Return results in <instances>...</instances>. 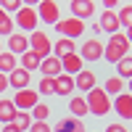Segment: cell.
I'll return each mask as SVG.
<instances>
[{"label":"cell","mask_w":132,"mask_h":132,"mask_svg":"<svg viewBox=\"0 0 132 132\" xmlns=\"http://www.w3.org/2000/svg\"><path fill=\"white\" fill-rule=\"evenodd\" d=\"M13 124L19 127V132H29V127L35 124V119H32V114H29V111H19Z\"/></svg>","instance_id":"26"},{"label":"cell","mask_w":132,"mask_h":132,"mask_svg":"<svg viewBox=\"0 0 132 132\" xmlns=\"http://www.w3.org/2000/svg\"><path fill=\"white\" fill-rule=\"evenodd\" d=\"M116 77H122V79H132V56H124L122 61L116 63Z\"/></svg>","instance_id":"24"},{"label":"cell","mask_w":132,"mask_h":132,"mask_svg":"<svg viewBox=\"0 0 132 132\" xmlns=\"http://www.w3.org/2000/svg\"><path fill=\"white\" fill-rule=\"evenodd\" d=\"M103 90H106V95H122L124 93V79L122 77H108V79L103 82Z\"/></svg>","instance_id":"22"},{"label":"cell","mask_w":132,"mask_h":132,"mask_svg":"<svg viewBox=\"0 0 132 132\" xmlns=\"http://www.w3.org/2000/svg\"><path fill=\"white\" fill-rule=\"evenodd\" d=\"M77 90L74 87V77L71 74H58L56 77V95H71Z\"/></svg>","instance_id":"19"},{"label":"cell","mask_w":132,"mask_h":132,"mask_svg":"<svg viewBox=\"0 0 132 132\" xmlns=\"http://www.w3.org/2000/svg\"><path fill=\"white\" fill-rule=\"evenodd\" d=\"M58 32L61 37H66V40H77V37H82V32H87V27H85V21H79V19H61L56 27H53Z\"/></svg>","instance_id":"3"},{"label":"cell","mask_w":132,"mask_h":132,"mask_svg":"<svg viewBox=\"0 0 132 132\" xmlns=\"http://www.w3.org/2000/svg\"><path fill=\"white\" fill-rule=\"evenodd\" d=\"M40 63H42V58L37 56V53H32V50H27L24 56H21V69H27L29 74H32V71H37V69H40Z\"/></svg>","instance_id":"23"},{"label":"cell","mask_w":132,"mask_h":132,"mask_svg":"<svg viewBox=\"0 0 132 132\" xmlns=\"http://www.w3.org/2000/svg\"><path fill=\"white\" fill-rule=\"evenodd\" d=\"M29 50L37 53V56L45 61L48 56H53V42H50V37L45 32H32L29 35Z\"/></svg>","instance_id":"5"},{"label":"cell","mask_w":132,"mask_h":132,"mask_svg":"<svg viewBox=\"0 0 132 132\" xmlns=\"http://www.w3.org/2000/svg\"><path fill=\"white\" fill-rule=\"evenodd\" d=\"M42 0H21V5H29V8H35V5H40Z\"/></svg>","instance_id":"37"},{"label":"cell","mask_w":132,"mask_h":132,"mask_svg":"<svg viewBox=\"0 0 132 132\" xmlns=\"http://www.w3.org/2000/svg\"><path fill=\"white\" fill-rule=\"evenodd\" d=\"M119 3H122V0H103V8H106V11H116Z\"/></svg>","instance_id":"34"},{"label":"cell","mask_w":132,"mask_h":132,"mask_svg":"<svg viewBox=\"0 0 132 132\" xmlns=\"http://www.w3.org/2000/svg\"><path fill=\"white\" fill-rule=\"evenodd\" d=\"M37 19L45 21V24H50V27H56L58 21H61L58 3H56V0H42V3H40V11H37Z\"/></svg>","instance_id":"7"},{"label":"cell","mask_w":132,"mask_h":132,"mask_svg":"<svg viewBox=\"0 0 132 132\" xmlns=\"http://www.w3.org/2000/svg\"><path fill=\"white\" fill-rule=\"evenodd\" d=\"M13 24L21 29V32H35L37 29V24H40V19H37V11L35 8H29V5H21L19 11H16V19H13Z\"/></svg>","instance_id":"4"},{"label":"cell","mask_w":132,"mask_h":132,"mask_svg":"<svg viewBox=\"0 0 132 132\" xmlns=\"http://www.w3.org/2000/svg\"><path fill=\"white\" fill-rule=\"evenodd\" d=\"M29 132H53V127L48 122H35V124L29 127Z\"/></svg>","instance_id":"32"},{"label":"cell","mask_w":132,"mask_h":132,"mask_svg":"<svg viewBox=\"0 0 132 132\" xmlns=\"http://www.w3.org/2000/svg\"><path fill=\"white\" fill-rule=\"evenodd\" d=\"M69 11H71L74 19L87 21V19H93V13H95V3H93V0H71Z\"/></svg>","instance_id":"8"},{"label":"cell","mask_w":132,"mask_h":132,"mask_svg":"<svg viewBox=\"0 0 132 132\" xmlns=\"http://www.w3.org/2000/svg\"><path fill=\"white\" fill-rule=\"evenodd\" d=\"M27 50H29V37L13 32V35L8 37V53H13V56H24Z\"/></svg>","instance_id":"13"},{"label":"cell","mask_w":132,"mask_h":132,"mask_svg":"<svg viewBox=\"0 0 132 132\" xmlns=\"http://www.w3.org/2000/svg\"><path fill=\"white\" fill-rule=\"evenodd\" d=\"M29 114H32V119H35V122H48V116H50V106H48V103H37Z\"/></svg>","instance_id":"28"},{"label":"cell","mask_w":132,"mask_h":132,"mask_svg":"<svg viewBox=\"0 0 132 132\" xmlns=\"http://www.w3.org/2000/svg\"><path fill=\"white\" fill-rule=\"evenodd\" d=\"M13 29H16V24H13V19H11L3 8H0V35H5V37H11L13 35Z\"/></svg>","instance_id":"25"},{"label":"cell","mask_w":132,"mask_h":132,"mask_svg":"<svg viewBox=\"0 0 132 132\" xmlns=\"http://www.w3.org/2000/svg\"><path fill=\"white\" fill-rule=\"evenodd\" d=\"M127 93H129V95H132V79H129V85H127Z\"/></svg>","instance_id":"39"},{"label":"cell","mask_w":132,"mask_h":132,"mask_svg":"<svg viewBox=\"0 0 132 132\" xmlns=\"http://www.w3.org/2000/svg\"><path fill=\"white\" fill-rule=\"evenodd\" d=\"M124 35H127V40H129V45H132V27H129V29L124 32Z\"/></svg>","instance_id":"38"},{"label":"cell","mask_w":132,"mask_h":132,"mask_svg":"<svg viewBox=\"0 0 132 132\" xmlns=\"http://www.w3.org/2000/svg\"><path fill=\"white\" fill-rule=\"evenodd\" d=\"M127 53H129V40H127V35H122V32L108 35V45L103 48V58H106L108 63H119Z\"/></svg>","instance_id":"1"},{"label":"cell","mask_w":132,"mask_h":132,"mask_svg":"<svg viewBox=\"0 0 132 132\" xmlns=\"http://www.w3.org/2000/svg\"><path fill=\"white\" fill-rule=\"evenodd\" d=\"M61 69H63V74H79L82 71V58H79V53H71V56H66V58H61Z\"/></svg>","instance_id":"18"},{"label":"cell","mask_w":132,"mask_h":132,"mask_svg":"<svg viewBox=\"0 0 132 132\" xmlns=\"http://www.w3.org/2000/svg\"><path fill=\"white\" fill-rule=\"evenodd\" d=\"M98 27H101V32H108V35H114V32H119L122 27H119L116 11H103V13H101V19H98Z\"/></svg>","instance_id":"14"},{"label":"cell","mask_w":132,"mask_h":132,"mask_svg":"<svg viewBox=\"0 0 132 132\" xmlns=\"http://www.w3.org/2000/svg\"><path fill=\"white\" fill-rule=\"evenodd\" d=\"M53 132H87L85 124H82V119H77V116H63L61 122L53 127Z\"/></svg>","instance_id":"15"},{"label":"cell","mask_w":132,"mask_h":132,"mask_svg":"<svg viewBox=\"0 0 132 132\" xmlns=\"http://www.w3.org/2000/svg\"><path fill=\"white\" fill-rule=\"evenodd\" d=\"M0 129H3V124H0Z\"/></svg>","instance_id":"41"},{"label":"cell","mask_w":132,"mask_h":132,"mask_svg":"<svg viewBox=\"0 0 132 132\" xmlns=\"http://www.w3.org/2000/svg\"><path fill=\"white\" fill-rule=\"evenodd\" d=\"M111 108L124 119V122H127V119H132V95H129V93L116 95V98H114V103H111Z\"/></svg>","instance_id":"11"},{"label":"cell","mask_w":132,"mask_h":132,"mask_svg":"<svg viewBox=\"0 0 132 132\" xmlns=\"http://www.w3.org/2000/svg\"><path fill=\"white\" fill-rule=\"evenodd\" d=\"M16 114H19V108L13 106V101H0V124H13Z\"/></svg>","instance_id":"20"},{"label":"cell","mask_w":132,"mask_h":132,"mask_svg":"<svg viewBox=\"0 0 132 132\" xmlns=\"http://www.w3.org/2000/svg\"><path fill=\"white\" fill-rule=\"evenodd\" d=\"M0 53H3V42H0Z\"/></svg>","instance_id":"40"},{"label":"cell","mask_w":132,"mask_h":132,"mask_svg":"<svg viewBox=\"0 0 132 132\" xmlns=\"http://www.w3.org/2000/svg\"><path fill=\"white\" fill-rule=\"evenodd\" d=\"M79 58L82 61H101L103 58V45H101V40H85L82 42V50H79Z\"/></svg>","instance_id":"9"},{"label":"cell","mask_w":132,"mask_h":132,"mask_svg":"<svg viewBox=\"0 0 132 132\" xmlns=\"http://www.w3.org/2000/svg\"><path fill=\"white\" fill-rule=\"evenodd\" d=\"M29 82H32V74L27 69H21V66H16V69L8 74V87H13V90H27Z\"/></svg>","instance_id":"10"},{"label":"cell","mask_w":132,"mask_h":132,"mask_svg":"<svg viewBox=\"0 0 132 132\" xmlns=\"http://www.w3.org/2000/svg\"><path fill=\"white\" fill-rule=\"evenodd\" d=\"M87 108H90V114L93 116H106L108 111H111V95H106V90L103 87H95V90H90L87 93Z\"/></svg>","instance_id":"2"},{"label":"cell","mask_w":132,"mask_h":132,"mask_svg":"<svg viewBox=\"0 0 132 132\" xmlns=\"http://www.w3.org/2000/svg\"><path fill=\"white\" fill-rule=\"evenodd\" d=\"M71 53H77V45H74V40L58 37L56 42H53V56H56L58 61H61V58H66V56H71Z\"/></svg>","instance_id":"16"},{"label":"cell","mask_w":132,"mask_h":132,"mask_svg":"<svg viewBox=\"0 0 132 132\" xmlns=\"http://www.w3.org/2000/svg\"><path fill=\"white\" fill-rule=\"evenodd\" d=\"M74 87H77V90H82V93H90V90H95V87H98V79H95L93 71L82 69L79 74H74Z\"/></svg>","instance_id":"12"},{"label":"cell","mask_w":132,"mask_h":132,"mask_svg":"<svg viewBox=\"0 0 132 132\" xmlns=\"http://www.w3.org/2000/svg\"><path fill=\"white\" fill-rule=\"evenodd\" d=\"M37 93H42V95H56V79H53V77H42Z\"/></svg>","instance_id":"30"},{"label":"cell","mask_w":132,"mask_h":132,"mask_svg":"<svg viewBox=\"0 0 132 132\" xmlns=\"http://www.w3.org/2000/svg\"><path fill=\"white\" fill-rule=\"evenodd\" d=\"M0 8H3L5 13H8V11H13V13H16V11L21 8V0H0Z\"/></svg>","instance_id":"31"},{"label":"cell","mask_w":132,"mask_h":132,"mask_svg":"<svg viewBox=\"0 0 132 132\" xmlns=\"http://www.w3.org/2000/svg\"><path fill=\"white\" fill-rule=\"evenodd\" d=\"M69 111H71V116L79 119V116H87V114H90V108H87V101H85L82 95H74L71 101H69Z\"/></svg>","instance_id":"21"},{"label":"cell","mask_w":132,"mask_h":132,"mask_svg":"<svg viewBox=\"0 0 132 132\" xmlns=\"http://www.w3.org/2000/svg\"><path fill=\"white\" fill-rule=\"evenodd\" d=\"M106 132H127V127H124V124H119V122H114V124H108V127H106Z\"/></svg>","instance_id":"33"},{"label":"cell","mask_w":132,"mask_h":132,"mask_svg":"<svg viewBox=\"0 0 132 132\" xmlns=\"http://www.w3.org/2000/svg\"><path fill=\"white\" fill-rule=\"evenodd\" d=\"M116 19H119V27L129 29V27H132V5H124V8H119V11H116Z\"/></svg>","instance_id":"29"},{"label":"cell","mask_w":132,"mask_h":132,"mask_svg":"<svg viewBox=\"0 0 132 132\" xmlns=\"http://www.w3.org/2000/svg\"><path fill=\"white\" fill-rule=\"evenodd\" d=\"M8 90V74H0V93Z\"/></svg>","instance_id":"35"},{"label":"cell","mask_w":132,"mask_h":132,"mask_svg":"<svg viewBox=\"0 0 132 132\" xmlns=\"http://www.w3.org/2000/svg\"><path fill=\"white\" fill-rule=\"evenodd\" d=\"M40 103V93L32 90V87H27V90H16L13 95V106L19 108V111H32Z\"/></svg>","instance_id":"6"},{"label":"cell","mask_w":132,"mask_h":132,"mask_svg":"<svg viewBox=\"0 0 132 132\" xmlns=\"http://www.w3.org/2000/svg\"><path fill=\"white\" fill-rule=\"evenodd\" d=\"M40 74H45V77H53V79H56L58 74H63V69H61V61H58L56 56H48L45 61L40 63Z\"/></svg>","instance_id":"17"},{"label":"cell","mask_w":132,"mask_h":132,"mask_svg":"<svg viewBox=\"0 0 132 132\" xmlns=\"http://www.w3.org/2000/svg\"><path fill=\"white\" fill-rule=\"evenodd\" d=\"M16 69V56L13 53H0V74H11Z\"/></svg>","instance_id":"27"},{"label":"cell","mask_w":132,"mask_h":132,"mask_svg":"<svg viewBox=\"0 0 132 132\" xmlns=\"http://www.w3.org/2000/svg\"><path fill=\"white\" fill-rule=\"evenodd\" d=\"M0 132H19V127H16V124H3Z\"/></svg>","instance_id":"36"}]
</instances>
